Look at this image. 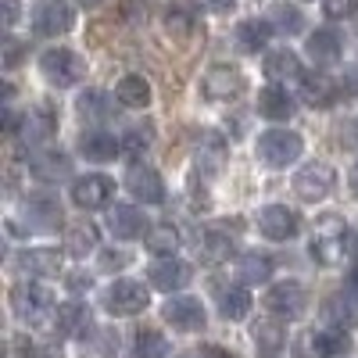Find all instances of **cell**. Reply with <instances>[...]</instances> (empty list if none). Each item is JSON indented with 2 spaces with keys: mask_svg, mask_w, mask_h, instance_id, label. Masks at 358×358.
Masks as SVG:
<instances>
[{
  "mask_svg": "<svg viewBox=\"0 0 358 358\" xmlns=\"http://www.w3.org/2000/svg\"><path fill=\"white\" fill-rule=\"evenodd\" d=\"M305 151V140L297 136L294 129H265L258 136V158L268 165V169H287L301 158Z\"/></svg>",
  "mask_w": 358,
  "mask_h": 358,
  "instance_id": "6da1fadb",
  "label": "cell"
},
{
  "mask_svg": "<svg viewBox=\"0 0 358 358\" xmlns=\"http://www.w3.org/2000/svg\"><path fill=\"white\" fill-rule=\"evenodd\" d=\"M344 255H348V229H344V222L337 215H326L315 226V233H312V258L319 265L334 268V265L344 262Z\"/></svg>",
  "mask_w": 358,
  "mask_h": 358,
  "instance_id": "7a4b0ae2",
  "label": "cell"
},
{
  "mask_svg": "<svg viewBox=\"0 0 358 358\" xmlns=\"http://www.w3.org/2000/svg\"><path fill=\"white\" fill-rule=\"evenodd\" d=\"M11 301H15L18 319L33 322V326H47V330L54 326V312H57V305L50 301V294H47L43 287H36V283H22V287L11 290Z\"/></svg>",
  "mask_w": 358,
  "mask_h": 358,
  "instance_id": "3957f363",
  "label": "cell"
},
{
  "mask_svg": "<svg viewBox=\"0 0 358 358\" xmlns=\"http://www.w3.org/2000/svg\"><path fill=\"white\" fill-rule=\"evenodd\" d=\"M248 90V79L241 69H233V65H212L204 72L201 79V94L208 101H215V104H226V101H236Z\"/></svg>",
  "mask_w": 358,
  "mask_h": 358,
  "instance_id": "277c9868",
  "label": "cell"
},
{
  "mask_svg": "<svg viewBox=\"0 0 358 358\" xmlns=\"http://www.w3.org/2000/svg\"><path fill=\"white\" fill-rule=\"evenodd\" d=\"M334 187H337V172L326 165V162H308L301 172L294 176V194L301 197V201H308V204L326 201V197L334 194Z\"/></svg>",
  "mask_w": 358,
  "mask_h": 358,
  "instance_id": "5b68a950",
  "label": "cell"
},
{
  "mask_svg": "<svg viewBox=\"0 0 358 358\" xmlns=\"http://www.w3.org/2000/svg\"><path fill=\"white\" fill-rule=\"evenodd\" d=\"M40 72H43L47 83H54V86H76V83L83 79L86 65H83V57L72 54L69 47H50V50L40 57Z\"/></svg>",
  "mask_w": 358,
  "mask_h": 358,
  "instance_id": "8992f818",
  "label": "cell"
},
{
  "mask_svg": "<svg viewBox=\"0 0 358 358\" xmlns=\"http://www.w3.org/2000/svg\"><path fill=\"white\" fill-rule=\"evenodd\" d=\"M147 305H151V294L136 280H115L104 290V308L111 315H140Z\"/></svg>",
  "mask_w": 358,
  "mask_h": 358,
  "instance_id": "52a82bcc",
  "label": "cell"
},
{
  "mask_svg": "<svg viewBox=\"0 0 358 358\" xmlns=\"http://www.w3.org/2000/svg\"><path fill=\"white\" fill-rule=\"evenodd\" d=\"M348 348L351 337L344 330H305L297 337V358H341Z\"/></svg>",
  "mask_w": 358,
  "mask_h": 358,
  "instance_id": "ba28073f",
  "label": "cell"
},
{
  "mask_svg": "<svg viewBox=\"0 0 358 358\" xmlns=\"http://www.w3.org/2000/svg\"><path fill=\"white\" fill-rule=\"evenodd\" d=\"M76 25V15H72V4L69 0H40L33 8V29L40 36H65L69 29Z\"/></svg>",
  "mask_w": 358,
  "mask_h": 358,
  "instance_id": "9c48e42d",
  "label": "cell"
},
{
  "mask_svg": "<svg viewBox=\"0 0 358 358\" xmlns=\"http://www.w3.org/2000/svg\"><path fill=\"white\" fill-rule=\"evenodd\" d=\"M265 308L273 315H280V319H297V315H305V308H308V290L297 280H283V283H276L273 290L265 294Z\"/></svg>",
  "mask_w": 358,
  "mask_h": 358,
  "instance_id": "30bf717a",
  "label": "cell"
},
{
  "mask_svg": "<svg viewBox=\"0 0 358 358\" xmlns=\"http://www.w3.org/2000/svg\"><path fill=\"white\" fill-rule=\"evenodd\" d=\"M111 197H115V179H108L101 172L83 176V179H76V183H72V201L83 208V212H94V208L111 204Z\"/></svg>",
  "mask_w": 358,
  "mask_h": 358,
  "instance_id": "8fae6325",
  "label": "cell"
},
{
  "mask_svg": "<svg viewBox=\"0 0 358 358\" xmlns=\"http://www.w3.org/2000/svg\"><path fill=\"white\" fill-rule=\"evenodd\" d=\"M126 187L136 201L143 204H162L165 201V183H162V176L151 169V165H143V162H133L126 169Z\"/></svg>",
  "mask_w": 358,
  "mask_h": 358,
  "instance_id": "7c38bea8",
  "label": "cell"
},
{
  "mask_svg": "<svg viewBox=\"0 0 358 358\" xmlns=\"http://www.w3.org/2000/svg\"><path fill=\"white\" fill-rule=\"evenodd\" d=\"M297 226H301V219H297V212L287 204H265L258 212V229L268 241H290L297 233Z\"/></svg>",
  "mask_w": 358,
  "mask_h": 358,
  "instance_id": "4fadbf2b",
  "label": "cell"
},
{
  "mask_svg": "<svg viewBox=\"0 0 358 358\" xmlns=\"http://www.w3.org/2000/svg\"><path fill=\"white\" fill-rule=\"evenodd\" d=\"M162 319L172 326V330H183V334H194V330H204V305L197 297H172L162 308Z\"/></svg>",
  "mask_w": 358,
  "mask_h": 358,
  "instance_id": "5bb4252c",
  "label": "cell"
},
{
  "mask_svg": "<svg viewBox=\"0 0 358 358\" xmlns=\"http://www.w3.org/2000/svg\"><path fill=\"white\" fill-rule=\"evenodd\" d=\"M147 276H151V287L172 294V290H179V287L190 283V265L179 262V258H158L151 268H147Z\"/></svg>",
  "mask_w": 358,
  "mask_h": 358,
  "instance_id": "9a60e30c",
  "label": "cell"
},
{
  "mask_svg": "<svg viewBox=\"0 0 358 358\" xmlns=\"http://www.w3.org/2000/svg\"><path fill=\"white\" fill-rule=\"evenodd\" d=\"M50 330L62 334V337H86V334H90V312H86V305H79V301L57 305Z\"/></svg>",
  "mask_w": 358,
  "mask_h": 358,
  "instance_id": "2e32d148",
  "label": "cell"
},
{
  "mask_svg": "<svg viewBox=\"0 0 358 358\" xmlns=\"http://www.w3.org/2000/svg\"><path fill=\"white\" fill-rule=\"evenodd\" d=\"M79 151L90 162H115V155L122 151V143H118L108 129H86L79 136Z\"/></svg>",
  "mask_w": 358,
  "mask_h": 358,
  "instance_id": "e0dca14e",
  "label": "cell"
},
{
  "mask_svg": "<svg viewBox=\"0 0 358 358\" xmlns=\"http://www.w3.org/2000/svg\"><path fill=\"white\" fill-rule=\"evenodd\" d=\"M108 229L118 236V241H133V236H140L147 229V222L133 204H115L108 212Z\"/></svg>",
  "mask_w": 358,
  "mask_h": 358,
  "instance_id": "ac0fdd59",
  "label": "cell"
},
{
  "mask_svg": "<svg viewBox=\"0 0 358 358\" xmlns=\"http://www.w3.org/2000/svg\"><path fill=\"white\" fill-rule=\"evenodd\" d=\"M337 94H341V86L330 76H322V72H312V76L301 79V97L312 108H330L337 101Z\"/></svg>",
  "mask_w": 358,
  "mask_h": 358,
  "instance_id": "d6986e66",
  "label": "cell"
},
{
  "mask_svg": "<svg viewBox=\"0 0 358 358\" xmlns=\"http://www.w3.org/2000/svg\"><path fill=\"white\" fill-rule=\"evenodd\" d=\"M344 50V40L341 33H334V29H315V33L308 36V57L315 65H334L337 57Z\"/></svg>",
  "mask_w": 358,
  "mask_h": 358,
  "instance_id": "ffe728a7",
  "label": "cell"
},
{
  "mask_svg": "<svg viewBox=\"0 0 358 358\" xmlns=\"http://www.w3.org/2000/svg\"><path fill=\"white\" fill-rule=\"evenodd\" d=\"M258 115H265V118H273V122H283V118H290L294 115V101H290V94H287V86H265L262 94H258Z\"/></svg>",
  "mask_w": 358,
  "mask_h": 358,
  "instance_id": "44dd1931",
  "label": "cell"
},
{
  "mask_svg": "<svg viewBox=\"0 0 358 358\" xmlns=\"http://www.w3.org/2000/svg\"><path fill=\"white\" fill-rule=\"evenodd\" d=\"M265 76L273 83H290V79H305L301 76V62H297V54L290 47H280L265 57Z\"/></svg>",
  "mask_w": 358,
  "mask_h": 358,
  "instance_id": "7402d4cb",
  "label": "cell"
},
{
  "mask_svg": "<svg viewBox=\"0 0 358 358\" xmlns=\"http://www.w3.org/2000/svg\"><path fill=\"white\" fill-rule=\"evenodd\" d=\"M194 158H197V169H201V172L215 176V172L222 169V162H226V140H222L219 133H201Z\"/></svg>",
  "mask_w": 358,
  "mask_h": 358,
  "instance_id": "603a6c76",
  "label": "cell"
},
{
  "mask_svg": "<svg viewBox=\"0 0 358 358\" xmlns=\"http://www.w3.org/2000/svg\"><path fill=\"white\" fill-rule=\"evenodd\" d=\"M18 265L25 268L29 276H57L62 273V251L54 248H33L18 258Z\"/></svg>",
  "mask_w": 358,
  "mask_h": 358,
  "instance_id": "cb8c5ba5",
  "label": "cell"
},
{
  "mask_svg": "<svg viewBox=\"0 0 358 358\" xmlns=\"http://www.w3.org/2000/svg\"><path fill=\"white\" fill-rule=\"evenodd\" d=\"M94 248H97V226L90 219H79V222H72L65 229V251L72 258H86Z\"/></svg>",
  "mask_w": 358,
  "mask_h": 358,
  "instance_id": "d4e9b609",
  "label": "cell"
},
{
  "mask_svg": "<svg viewBox=\"0 0 358 358\" xmlns=\"http://www.w3.org/2000/svg\"><path fill=\"white\" fill-rule=\"evenodd\" d=\"M115 97L126 108H147L151 104V83H147L143 76H122L118 86H115Z\"/></svg>",
  "mask_w": 358,
  "mask_h": 358,
  "instance_id": "484cf974",
  "label": "cell"
},
{
  "mask_svg": "<svg viewBox=\"0 0 358 358\" xmlns=\"http://www.w3.org/2000/svg\"><path fill=\"white\" fill-rule=\"evenodd\" d=\"M268 36H273V25H268V22L248 18V22L236 25V47H241L244 54H258L268 43Z\"/></svg>",
  "mask_w": 358,
  "mask_h": 358,
  "instance_id": "4316f807",
  "label": "cell"
},
{
  "mask_svg": "<svg viewBox=\"0 0 358 358\" xmlns=\"http://www.w3.org/2000/svg\"><path fill=\"white\" fill-rule=\"evenodd\" d=\"M197 251H201V258H204V262L219 265V262H226V258L233 255V236H229V233H222V229H204V233H201Z\"/></svg>",
  "mask_w": 358,
  "mask_h": 358,
  "instance_id": "83f0119b",
  "label": "cell"
},
{
  "mask_svg": "<svg viewBox=\"0 0 358 358\" xmlns=\"http://www.w3.org/2000/svg\"><path fill=\"white\" fill-rule=\"evenodd\" d=\"M219 312L226 319H244L251 312V294L244 287H222L219 290Z\"/></svg>",
  "mask_w": 358,
  "mask_h": 358,
  "instance_id": "f1b7e54d",
  "label": "cell"
},
{
  "mask_svg": "<svg viewBox=\"0 0 358 358\" xmlns=\"http://www.w3.org/2000/svg\"><path fill=\"white\" fill-rule=\"evenodd\" d=\"M236 273H241L244 283H265L268 276H273V262H268L265 255H258V251H248V255H241V262H236Z\"/></svg>",
  "mask_w": 358,
  "mask_h": 358,
  "instance_id": "f546056e",
  "label": "cell"
},
{
  "mask_svg": "<svg viewBox=\"0 0 358 358\" xmlns=\"http://www.w3.org/2000/svg\"><path fill=\"white\" fill-rule=\"evenodd\" d=\"M118 337L111 330H90L83 337V358H115Z\"/></svg>",
  "mask_w": 358,
  "mask_h": 358,
  "instance_id": "4dcf8cb0",
  "label": "cell"
},
{
  "mask_svg": "<svg viewBox=\"0 0 358 358\" xmlns=\"http://www.w3.org/2000/svg\"><path fill=\"white\" fill-rule=\"evenodd\" d=\"M147 251H155L162 258H172L179 251V233L165 222V226H155L151 233H147Z\"/></svg>",
  "mask_w": 358,
  "mask_h": 358,
  "instance_id": "1f68e13d",
  "label": "cell"
},
{
  "mask_svg": "<svg viewBox=\"0 0 358 358\" xmlns=\"http://www.w3.org/2000/svg\"><path fill=\"white\" fill-rule=\"evenodd\" d=\"M69 158L62 155V151H43V155H36L33 158V172L40 176V179H57V176H69Z\"/></svg>",
  "mask_w": 358,
  "mask_h": 358,
  "instance_id": "d6a6232c",
  "label": "cell"
},
{
  "mask_svg": "<svg viewBox=\"0 0 358 358\" xmlns=\"http://www.w3.org/2000/svg\"><path fill=\"white\" fill-rule=\"evenodd\" d=\"M136 358H169V341L158 330H140L136 334Z\"/></svg>",
  "mask_w": 358,
  "mask_h": 358,
  "instance_id": "836d02e7",
  "label": "cell"
},
{
  "mask_svg": "<svg viewBox=\"0 0 358 358\" xmlns=\"http://www.w3.org/2000/svg\"><path fill=\"white\" fill-rule=\"evenodd\" d=\"M22 126H25V140H43L54 133V115H50V108H36L33 115L22 118Z\"/></svg>",
  "mask_w": 358,
  "mask_h": 358,
  "instance_id": "e575fe53",
  "label": "cell"
},
{
  "mask_svg": "<svg viewBox=\"0 0 358 358\" xmlns=\"http://www.w3.org/2000/svg\"><path fill=\"white\" fill-rule=\"evenodd\" d=\"M355 305L358 301H351V297L344 294H337V297H330V301H326V319L334 322V330H344L348 322H355Z\"/></svg>",
  "mask_w": 358,
  "mask_h": 358,
  "instance_id": "d590c367",
  "label": "cell"
},
{
  "mask_svg": "<svg viewBox=\"0 0 358 358\" xmlns=\"http://www.w3.org/2000/svg\"><path fill=\"white\" fill-rule=\"evenodd\" d=\"M283 341H287V337H283V330H280L276 322H258V326H255V344H258L265 355H276V351L283 348Z\"/></svg>",
  "mask_w": 358,
  "mask_h": 358,
  "instance_id": "8d00e7d4",
  "label": "cell"
},
{
  "mask_svg": "<svg viewBox=\"0 0 358 358\" xmlns=\"http://www.w3.org/2000/svg\"><path fill=\"white\" fill-rule=\"evenodd\" d=\"M268 25H273L276 33H283V36H294V33H301V11L280 4V8H273V18H268Z\"/></svg>",
  "mask_w": 358,
  "mask_h": 358,
  "instance_id": "74e56055",
  "label": "cell"
},
{
  "mask_svg": "<svg viewBox=\"0 0 358 358\" xmlns=\"http://www.w3.org/2000/svg\"><path fill=\"white\" fill-rule=\"evenodd\" d=\"M122 147H126L129 155H140V151H147V147H151V126H133V129L126 133Z\"/></svg>",
  "mask_w": 358,
  "mask_h": 358,
  "instance_id": "f35d334b",
  "label": "cell"
},
{
  "mask_svg": "<svg viewBox=\"0 0 358 358\" xmlns=\"http://www.w3.org/2000/svg\"><path fill=\"white\" fill-rule=\"evenodd\" d=\"M165 25H169V33L187 36L190 29H194V18H190V11H187V8H172V11H169V18H165Z\"/></svg>",
  "mask_w": 358,
  "mask_h": 358,
  "instance_id": "ab89813d",
  "label": "cell"
},
{
  "mask_svg": "<svg viewBox=\"0 0 358 358\" xmlns=\"http://www.w3.org/2000/svg\"><path fill=\"white\" fill-rule=\"evenodd\" d=\"M322 11L330 18H355L358 15V0H322Z\"/></svg>",
  "mask_w": 358,
  "mask_h": 358,
  "instance_id": "60d3db41",
  "label": "cell"
},
{
  "mask_svg": "<svg viewBox=\"0 0 358 358\" xmlns=\"http://www.w3.org/2000/svg\"><path fill=\"white\" fill-rule=\"evenodd\" d=\"M79 111H83V115H104V111H108L104 94H97V90H94V94H83V97H79Z\"/></svg>",
  "mask_w": 358,
  "mask_h": 358,
  "instance_id": "b9f144b4",
  "label": "cell"
},
{
  "mask_svg": "<svg viewBox=\"0 0 358 358\" xmlns=\"http://www.w3.org/2000/svg\"><path fill=\"white\" fill-rule=\"evenodd\" d=\"M341 90H344V94H355V97H358V62H351V65L344 69V76H341Z\"/></svg>",
  "mask_w": 358,
  "mask_h": 358,
  "instance_id": "7bdbcfd3",
  "label": "cell"
},
{
  "mask_svg": "<svg viewBox=\"0 0 358 358\" xmlns=\"http://www.w3.org/2000/svg\"><path fill=\"white\" fill-rule=\"evenodd\" d=\"M201 8L215 11V15H229L233 11V0H201Z\"/></svg>",
  "mask_w": 358,
  "mask_h": 358,
  "instance_id": "ee69618b",
  "label": "cell"
},
{
  "mask_svg": "<svg viewBox=\"0 0 358 358\" xmlns=\"http://www.w3.org/2000/svg\"><path fill=\"white\" fill-rule=\"evenodd\" d=\"M18 22V0H4V25L11 29Z\"/></svg>",
  "mask_w": 358,
  "mask_h": 358,
  "instance_id": "f6af8a7d",
  "label": "cell"
},
{
  "mask_svg": "<svg viewBox=\"0 0 358 358\" xmlns=\"http://www.w3.org/2000/svg\"><path fill=\"white\" fill-rule=\"evenodd\" d=\"M344 294L351 297V301H358V268H355V273L348 276V283H344Z\"/></svg>",
  "mask_w": 358,
  "mask_h": 358,
  "instance_id": "bcb514c9",
  "label": "cell"
},
{
  "mask_svg": "<svg viewBox=\"0 0 358 358\" xmlns=\"http://www.w3.org/2000/svg\"><path fill=\"white\" fill-rule=\"evenodd\" d=\"M4 47H8V57H4V65L11 69V65L18 62V40H4Z\"/></svg>",
  "mask_w": 358,
  "mask_h": 358,
  "instance_id": "7dc6e473",
  "label": "cell"
},
{
  "mask_svg": "<svg viewBox=\"0 0 358 358\" xmlns=\"http://www.w3.org/2000/svg\"><path fill=\"white\" fill-rule=\"evenodd\" d=\"M126 262H129L126 255H115V251H108V255H104V265H126Z\"/></svg>",
  "mask_w": 358,
  "mask_h": 358,
  "instance_id": "c3c4849f",
  "label": "cell"
},
{
  "mask_svg": "<svg viewBox=\"0 0 358 358\" xmlns=\"http://www.w3.org/2000/svg\"><path fill=\"white\" fill-rule=\"evenodd\" d=\"M348 255L358 258V233H348Z\"/></svg>",
  "mask_w": 358,
  "mask_h": 358,
  "instance_id": "681fc988",
  "label": "cell"
},
{
  "mask_svg": "<svg viewBox=\"0 0 358 358\" xmlns=\"http://www.w3.org/2000/svg\"><path fill=\"white\" fill-rule=\"evenodd\" d=\"M40 358H62V351H54V348H47V351H40Z\"/></svg>",
  "mask_w": 358,
  "mask_h": 358,
  "instance_id": "f907efd6",
  "label": "cell"
},
{
  "mask_svg": "<svg viewBox=\"0 0 358 358\" xmlns=\"http://www.w3.org/2000/svg\"><path fill=\"white\" fill-rule=\"evenodd\" d=\"M83 8H97V4H104V0H79Z\"/></svg>",
  "mask_w": 358,
  "mask_h": 358,
  "instance_id": "816d5d0a",
  "label": "cell"
}]
</instances>
